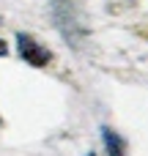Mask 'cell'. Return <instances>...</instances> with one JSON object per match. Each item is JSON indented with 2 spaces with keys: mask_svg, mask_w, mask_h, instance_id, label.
Segmentation results:
<instances>
[{
  "mask_svg": "<svg viewBox=\"0 0 148 156\" xmlns=\"http://www.w3.org/2000/svg\"><path fill=\"white\" fill-rule=\"evenodd\" d=\"M49 14H52V22H55L58 33L74 49H80V44L85 38V27H82L80 14H77V3L74 0H49Z\"/></svg>",
  "mask_w": 148,
  "mask_h": 156,
  "instance_id": "obj_1",
  "label": "cell"
},
{
  "mask_svg": "<svg viewBox=\"0 0 148 156\" xmlns=\"http://www.w3.org/2000/svg\"><path fill=\"white\" fill-rule=\"evenodd\" d=\"M16 44H19V55H22L25 63L33 66V69H44V66L52 60V52H49L44 44H38L30 33H16Z\"/></svg>",
  "mask_w": 148,
  "mask_h": 156,
  "instance_id": "obj_2",
  "label": "cell"
},
{
  "mask_svg": "<svg viewBox=\"0 0 148 156\" xmlns=\"http://www.w3.org/2000/svg\"><path fill=\"white\" fill-rule=\"evenodd\" d=\"M102 140H104V148L110 156H124L126 154V143L118 132H113L110 126H102Z\"/></svg>",
  "mask_w": 148,
  "mask_h": 156,
  "instance_id": "obj_3",
  "label": "cell"
},
{
  "mask_svg": "<svg viewBox=\"0 0 148 156\" xmlns=\"http://www.w3.org/2000/svg\"><path fill=\"white\" fill-rule=\"evenodd\" d=\"M5 52H8V47H5V41H3V38H0V58H3V55H5Z\"/></svg>",
  "mask_w": 148,
  "mask_h": 156,
  "instance_id": "obj_4",
  "label": "cell"
},
{
  "mask_svg": "<svg viewBox=\"0 0 148 156\" xmlns=\"http://www.w3.org/2000/svg\"><path fill=\"white\" fill-rule=\"evenodd\" d=\"M88 156H93V154H88Z\"/></svg>",
  "mask_w": 148,
  "mask_h": 156,
  "instance_id": "obj_5",
  "label": "cell"
},
{
  "mask_svg": "<svg viewBox=\"0 0 148 156\" xmlns=\"http://www.w3.org/2000/svg\"><path fill=\"white\" fill-rule=\"evenodd\" d=\"M0 123H3V121H0Z\"/></svg>",
  "mask_w": 148,
  "mask_h": 156,
  "instance_id": "obj_6",
  "label": "cell"
}]
</instances>
